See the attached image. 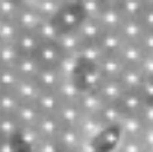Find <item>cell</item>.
Here are the masks:
<instances>
[{"instance_id":"cell-15","label":"cell","mask_w":153,"mask_h":152,"mask_svg":"<svg viewBox=\"0 0 153 152\" xmlns=\"http://www.w3.org/2000/svg\"><path fill=\"white\" fill-rule=\"evenodd\" d=\"M115 149L118 152H146L145 146L142 144L140 139H129V137H122L118 141Z\"/></svg>"},{"instance_id":"cell-18","label":"cell","mask_w":153,"mask_h":152,"mask_svg":"<svg viewBox=\"0 0 153 152\" xmlns=\"http://www.w3.org/2000/svg\"><path fill=\"white\" fill-rule=\"evenodd\" d=\"M143 51L147 55H153V31H145L138 41Z\"/></svg>"},{"instance_id":"cell-14","label":"cell","mask_w":153,"mask_h":152,"mask_svg":"<svg viewBox=\"0 0 153 152\" xmlns=\"http://www.w3.org/2000/svg\"><path fill=\"white\" fill-rule=\"evenodd\" d=\"M118 9L120 10L123 19H140V16L144 7L145 1H119L115 0Z\"/></svg>"},{"instance_id":"cell-20","label":"cell","mask_w":153,"mask_h":152,"mask_svg":"<svg viewBox=\"0 0 153 152\" xmlns=\"http://www.w3.org/2000/svg\"><path fill=\"white\" fill-rule=\"evenodd\" d=\"M138 115L145 124V126H153V103L145 102Z\"/></svg>"},{"instance_id":"cell-8","label":"cell","mask_w":153,"mask_h":152,"mask_svg":"<svg viewBox=\"0 0 153 152\" xmlns=\"http://www.w3.org/2000/svg\"><path fill=\"white\" fill-rule=\"evenodd\" d=\"M145 127L138 114H125L119 125V130L122 137L140 139Z\"/></svg>"},{"instance_id":"cell-4","label":"cell","mask_w":153,"mask_h":152,"mask_svg":"<svg viewBox=\"0 0 153 152\" xmlns=\"http://www.w3.org/2000/svg\"><path fill=\"white\" fill-rule=\"evenodd\" d=\"M76 32L83 44H90V42H97L104 30L96 19L83 17L82 21L79 23V25L76 26Z\"/></svg>"},{"instance_id":"cell-7","label":"cell","mask_w":153,"mask_h":152,"mask_svg":"<svg viewBox=\"0 0 153 152\" xmlns=\"http://www.w3.org/2000/svg\"><path fill=\"white\" fill-rule=\"evenodd\" d=\"M96 68L104 79H118L125 69V65L117 55H104Z\"/></svg>"},{"instance_id":"cell-24","label":"cell","mask_w":153,"mask_h":152,"mask_svg":"<svg viewBox=\"0 0 153 152\" xmlns=\"http://www.w3.org/2000/svg\"><path fill=\"white\" fill-rule=\"evenodd\" d=\"M146 152H153L152 150H146Z\"/></svg>"},{"instance_id":"cell-9","label":"cell","mask_w":153,"mask_h":152,"mask_svg":"<svg viewBox=\"0 0 153 152\" xmlns=\"http://www.w3.org/2000/svg\"><path fill=\"white\" fill-rule=\"evenodd\" d=\"M118 80L121 83L125 92L140 93L145 80V76L140 72L138 68H125Z\"/></svg>"},{"instance_id":"cell-23","label":"cell","mask_w":153,"mask_h":152,"mask_svg":"<svg viewBox=\"0 0 153 152\" xmlns=\"http://www.w3.org/2000/svg\"><path fill=\"white\" fill-rule=\"evenodd\" d=\"M104 152H118V150L115 149V148H113V149H110V150H106V151Z\"/></svg>"},{"instance_id":"cell-22","label":"cell","mask_w":153,"mask_h":152,"mask_svg":"<svg viewBox=\"0 0 153 152\" xmlns=\"http://www.w3.org/2000/svg\"><path fill=\"white\" fill-rule=\"evenodd\" d=\"M140 141L146 150L153 151V126H146L140 136Z\"/></svg>"},{"instance_id":"cell-19","label":"cell","mask_w":153,"mask_h":152,"mask_svg":"<svg viewBox=\"0 0 153 152\" xmlns=\"http://www.w3.org/2000/svg\"><path fill=\"white\" fill-rule=\"evenodd\" d=\"M138 69L145 76V78H153V55L145 54L138 65Z\"/></svg>"},{"instance_id":"cell-12","label":"cell","mask_w":153,"mask_h":152,"mask_svg":"<svg viewBox=\"0 0 153 152\" xmlns=\"http://www.w3.org/2000/svg\"><path fill=\"white\" fill-rule=\"evenodd\" d=\"M125 113L118 104H104L101 111L97 114V118L103 122V125L108 127H119Z\"/></svg>"},{"instance_id":"cell-2","label":"cell","mask_w":153,"mask_h":152,"mask_svg":"<svg viewBox=\"0 0 153 152\" xmlns=\"http://www.w3.org/2000/svg\"><path fill=\"white\" fill-rule=\"evenodd\" d=\"M96 19L98 21L104 31H118L122 22L125 21L120 10L117 7L115 0H105V5Z\"/></svg>"},{"instance_id":"cell-21","label":"cell","mask_w":153,"mask_h":152,"mask_svg":"<svg viewBox=\"0 0 153 152\" xmlns=\"http://www.w3.org/2000/svg\"><path fill=\"white\" fill-rule=\"evenodd\" d=\"M140 94L145 102L153 103V78H145Z\"/></svg>"},{"instance_id":"cell-3","label":"cell","mask_w":153,"mask_h":152,"mask_svg":"<svg viewBox=\"0 0 153 152\" xmlns=\"http://www.w3.org/2000/svg\"><path fill=\"white\" fill-rule=\"evenodd\" d=\"M94 90L101 97L104 104H118L125 93V89L118 79H104V78H102V80Z\"/></svg>"},{"instance_id":"cell-11","label":"cell","mask_w":153,"mask_h":152,"mask_svg":"<svg viewBox=\"0 0 153 152\" xmlns=\"http://www.w3.org/2000/svg\"><path fill=\"white\" fill-rule=\"evenodd\" d=\"M118 32L125 42L138 44L145 30L138 19H125Z\"/></svg>"},{"instance_id":"cell-13","label":"cell","mask_w":153,"mask_h":152,"mask_svg":"<svg viewBox=\"0 0 153 152\" xmlns=\"http://www.w3.org/2000/svg\"><path fill=\"white\" fill-rule=\"evenodd\" d=\"M144 98L140 93L125 92L118 105L125 114H138L144 105Z\"/></svg>"},{"instance_id":"cell-17","label":"cell","mask_w":153,"mask_h":152,"mask_svg":"<svg viewBox=\"0 0 153 152\" xmlns=\"http://www.w3.org/2000/svg\"><path fill=\"white\" fill-rule=\"evenodd\" d=\"M138 21L145 31H153V1H145V7Z\"/></svg>"},{"instance_id":"cell-6","label":"cell","mask_w":153,"mask_h":152,"mask_svg":"<svg viewBox=\"0 0 153 152\" xmlns=\"http://www.w3.org/2000/svg\"><path fill=\"white\" fill-rule=\"evenodd\" d=\"M117 56L119 57L125 68H138L143 57L145 56V53L138 44L125 42Z\"/></svg>"},{"instance_id":"cell-1","label":"cell","mask_w":153,"mask_h":152,"mask_svg":"<svg viewBox=\"0 0 153 152\" xmlns=\"http://www.w3.org/2000/svg\"><path fill=\"white\" fill-rule=\"evenodd\" d=\"M76 128L82 141L94 142V143L101 137V135L106 129V127L97 118V115H86V114L81 115Z\"/></svg>"},{"instance_id":"cell-16","label":"cell","mask_w":153,"mask_h":152,"mask_svg":"<svg viewBox=\"0 0 153 152\" xmlns=\"http://www.w3.org/2000/svg\"><path fill=\"white\" fill-rule=\"evenodd\" d=\"M105 5V0H95V1H81L80 6L82 9L85 17L88 19H97L101 10Z\"/></svg>"},{"instance_id":"cell-5","label":"cell","mask_w":153,"mask_h":152,"mask_svg":"<svg viewBox=\"0 0 153 152\" xmlns=\"http://www.w3.org/2000/svg\"><path fill=\"white\" fill-rule=\"evenodd\" d=\"M76 105L82 114L86 115H97L98 112L103 108L104 103L101 97L97 95L95 90L91 89H85L81 92L79 96Z\"/></svg>"},{"instance_id":"cell-10","label":"cell","mask_w":153,"mask_h":152,"mask_svg":"<svg viewBox=\"0 0 153 152\" xmlns=\"http://www.w3.org/2000/svg\"><path fill=\"white\" fill-rule=\"evenodd\" d=\"M96 44L100 46L104 55H118L125 41L118 31H104Z\"/></svg>"}]
</instances>
